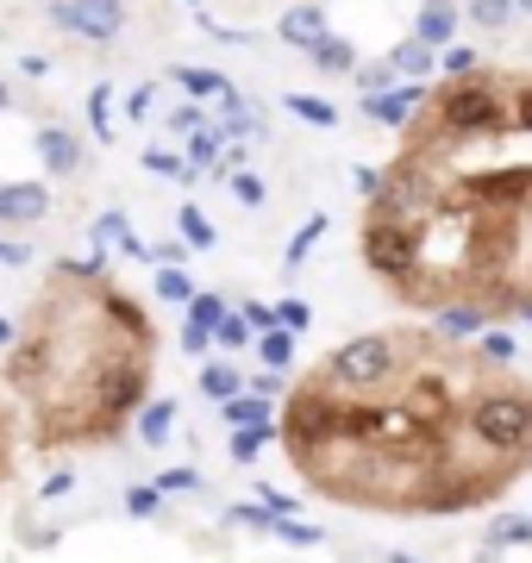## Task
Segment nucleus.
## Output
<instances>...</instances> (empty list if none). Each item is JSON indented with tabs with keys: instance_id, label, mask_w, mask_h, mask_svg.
<instances>
[{
	"instance_id": "1",
	"label": "nucleus",
	"mask_w": 532,
	"mask_h": 563,
	"mask_svg": "<svg viewBox=\"0 0 532 563\" xmlns=\"http://www.w3.org/2000/svg\"><path fill=\"white\" fill-rule=\"evenodd\" d=\"M464 420H470L476 444H489L501 457H532V395L513 388L508 376H483Z\"/></svg>"
},
{
	"instance_id": "2",
	"label": "nucleus",
	"mask_w": 532,
	"mask_h": 563,
	"mask_svg": "<svg viewBox=\"0 0 532 563\" xmlns=\"http://www.w3.org/2000/svg\"><path fill=\"white\" fill-rule=\"evenodd\" d=\"M508 125L513 113L501 107V88H489L483 76H457L432 101V132L439 139H501Z\"/></svg>"
},
{
	"instance_id": "3",
	"label": "nucleus",
	"mask_w": 532,
	"mask_h": 563,
	"mask_svg": "<svg viewBox=\"0 0 532 563\" xmlns=\"http://www.w3.org/2000/svg\"><path fill=\"white\" fill-rule=\"evenodd\" d=\"M313 376H326L332 388H383L395 376V332H364L345 339Z\"/></svg>"
},
{
	"instance_id": "4",
	"label": "nucleus",
	"mask_w": 532,
	"mask_h": 563,
	"mask_svg": "<svg viewBox=\"0 0 532 563\" xmlns=\"http://www.w3.org/2000/svg\"><path fill=\"white\" fill-rule=\"evenodd\" d=\"M364 263H369L383 282L408 288L413 269H420V232H413V225H395V220H376V213H369V220H364Z\"/></svg>"
},
{
	"instance_id": "5",
	"label": "nucleus",
	"mask_w": 532,
	"mask_h": 563,
	"mask_svg": "<svg viewBox=\"0 0 532 563\" xmlns=\"http://www.w3.org/2000/svg\"><path fill=\"white\" fill-rule=\"evenodd\" d=\"M51 20L88 44H113L125 25V0H63V7H51Z\"/></svg>"
},
{
	"instance_id": "6",
	"label": "nucleus",
	"mask_w": 532,
	"mask_h": 563,
	"mask_svg": "<svg viewBox=\"0 0 532 563\" xmlns=\"http://www.w3.org/2000/svg\"><path fill=\"white\" fill-rule=\"evenodd\" d=\"M420 101H426V81H395L389 95H357V107L383 125H408L420 113Z\"/></svg>"
},
{
	"instance_id": "7",
	"label": "nucleus",
	"mask_w": 532,
	"mask_h": 563,
	"mask_svg": "<svg viewBox=\"0 0 532 563\" xmlns=\"http://www.w3.org/2000/svg\"><path fill=\"white\" fill-rule=\"evenodd\" d=\"M51 213V188L38 181H0V220H44Z\"/></svg>"
},
{
	"instance_id": "8",
	"label": "nucleus",
	"mask_w": 532,
	"mask_h": 563,
	"mask_svg": "<svg viewBox=\"0 0 532 563\" xmlns=\"http://www.w3.org/2000/svg\"><path fill=\"white\" fill-rule=\"evenodd\" d=\"M38 157L51 176H76L82 169V144H76V132H63V125H44L38 132Z\"/></svg>"
},
{
	"instance_id": "9",
	"label": "nucleus",
	"mask_w": 532,
	"mask_h": 563,
	"mask_svg": "<svg viewBox=\"0 0 532 563\" xmlns=\"http://www.w3.org/2000/svg\"><path fill=\"white\" fill-rule=\"evenodd\" d=\"M451 32H457V7H451V0H426L420 20H413V38H426L432 51H439V44H451Z\"/></svg>"
},
{
	"instance_id": "10",
	"label": "nucleus",
	"mask_w": 532,
	"mask_h": 563,
	"mask_svg": "<svg viewBox=\"0 0 532 563\" xmlns=\"http://www.w3.org/2000/svg\"><path fill=\"white\" fill-rule=\"evenodd\" d=\"M320 32H326V13H320V7H288L282 25H276V38H282V44H301V51H308Z\"/></svg>"
},
{
	"instance_id": "11",
	"label": "nucleus",
	"mask_w": 532,
	"mask_h": 563,
	"mask_svg": "<svg viewBox=\"0 0 532 563\" xmlns=\"http://www.w3.org/2000/svg\"><path fill=\"white\" fill-rule=\"evenodd\" d=\"M169 76H176V88H188L195 101H220L225 88H232V81H225L220 69H201V63H176Z\"/></svg>"
},
{
	"instance_id": "12",
	"label": "nucleus",
	"mask_w": 532,
	"mask_h": 563,
	"mask_svg": "<svg viewBox=\"0 0 532 563\" xmlns=\"http://www.w3.org/2000/svg\"><path fill=\"white\" fill-rule=\"evenodd\" d=\"M308 57H313V69H326V76H351V69H357V51H351L345 38H332V32H320V38L308 44Z\"/></svg>"
},
{
	"instance_id": "13",
	"label": "nucleus",
	"mask_w": 532,
	"mask_h": 563,
	"mask_svg": "<svg viewBox=\"0 0 532 563\" xmlns=\"http://www.w3.org/2000/svg\"><path fill=\"white\" fill-rule=\"evenodd\" d=\"M176 432V401H144L138 407V444H164Z\"/></svg>"
},
{
	"instance_id": "14",
	"label": "nucleus",
	"mask_w": 532,
	"mask_h": 563,
	"mask_svg": "<svg viewBox=\"0 0 532 563\" xmlns=\"http://www.w3.org/2000/svg\"><path fill=\"white\" fill-rule=\"evenodd\" d=\"M395 69H401L408 81H426L432 69H439V57H432L426 38H408V44H395Z\"/></svg>"
},
{
	"instance_id": "15",
	"label": "nucleus",
	"mask_w": 532,
	"mask_h": 563,
	"mask_svg": "<svg viewBox=\"0 0 532 563\" xmlns=\"http://www.w3.org/2000/svg\"><path fill=\"white\" fill-rule=\"evenodd\" d=\"M351 76H357V88H364V95H389L395 81H408V76H401V69H395V57L357 63V69H351Z\"/></svg>"
},
{
	"instance_id": "16",
	"label": "nucleus",
	"mask_w": 532,
	"mask_h": 563,
	"mask_svg": "<svg viewBox=\"0 0 532 563\" xmlns=\"http://www.w3.org/2000/svg\"><path fill=\"white\" fill-rule=\"evenodd\" d=\"M282 107L295 113V120L320 125V132H332V125H339V107H332V101H313V95H282Z\"/></svg>"
},
{
	"instance_id": "17",
	"label": "nucleus",
	"mask_w": 532,
	"mask_h": 563,
	"mask_svg": "<svg viewBox=\"0 0 532 563\" xmlns=\"http://www.w3.org/2000/svg\"><path fill=\"white\" fill-rule=\"evenodd\" d=\"M220 132L225 139H251V132H257V120H251L245 101H239V88H225L220 95Z\"/></svg>"
},
{
	"instance_id": "18",
	"label": "nucleus",
	"mask_w": 532,
	"mask_h": 563,
	"mask_svg": "<svg viewBox=\"0 0 532 563\" xmlns=\"http://www.w3.org/2000/svg\"><path fill=\"white\" fill-rule=\"evenodd\" d=\"M239 388H245V383H239V369H232V363H207V369H201V395H207V401H232Z\"/></svg>"
},
{
	"instance_id": "19",
	"label": "nucleus",
	"mask_w": 532,
	"mask_h": 563,
	"mask_svg": "<svg viewBox=\"0 0 532 563\" xmlns=\"http://www.w3.org/2000/svg\"><path fill=\"white\" fill-rule=\"evenodd\" d=\"M220 407H225V426H264L269 420L264 395H232V401H220Z\"/></svg>"
},
{
	"instance_id": "20",
	"label": "nucleus",
	"mask_w": 532,
	"mask_h": 563,
	"mask_svg": "<svg viewBox=\"0 0 532 563\" xmlns=\"http://www.w3.org/2000/svg\"><path fill=\"white\" fill-rule=\"evenodd\" d=\"M489 544H532V514H501L489 526Z\"/></svg>"
},
{
	"instance_id": "21",
	"label": "nucleus",
	"mask_w": 532,
	"mask_h": 563,
	"mask_svg": "<svg viewBox=\"0 0 532 563\" xmlns=\"http://www.w3.org/2000/svg\"><path fill=\"white\" fill-rule=\"evenodd\" d=\"M176 225H182V239L188 244H195V251H207V244H213V225H207V213H201V207H176Z\"/></svg>"
},
{
	"instance_id": "22",
	"label": "nucleus",
	"mask_w": 532,
	"mask_h": 563,
	"mask_svg": "<svg viewBox=\"0 0 532 563\" xmlns=\"http://www.w3.org/2000/svg\"><path fill=\"white\" fill-rule=\"evenodd\" d=\"M257 351H264L269 369H288V357H295V339H288V325H269L264 339H257Z\"/></svg>"
},
{
	"instance_id": "23",
	"label": "nucleus",
	"mask_w": 532,
	"mask_h": 563,
	"mask_svg": "<svg viewBox=\"0 0 532 563\" xmlns=\"http://www.w3.org/2000/svg\"><path fill=\"white\" fill-rule=\"evenodd\" d=\"M157 295H164V301H195V282H188L182 263H164V269H157Z\"/></svg>"
},
{
	"instance_id": "24",
	"label": "nucleus",
	"mask_w": 532,
	"mask_h": 563,
	"mask_svg": "<svg viewBox=\"0 0 532 563\" xmlns=\"http://www.w3.org/2000/svg\"><path fill=\"white\" fill-rule=\"evenodd\" d=\"M220 144H225L220 125H201V132H188V163H195V169H201V163H213V157H220Z\"/></svg>"
},
{
	"instance_id": "25",
	"label": "nucleus",
	"mask_w": 532,
	"mask_h": 563,
	"mask_svg": "<svg viewBox=\"0 0 532 563\" xmlns=\"http://www.w3.org/2000/svg\"><path fill=\"white\" fill-rule=\"evenodd\" d=\"M269 439H276V432H269V420H264V426H239V432H232V457H239V463H251V457H257V451H264Z\"/></svg>"
},
{
	"instance_id": "26",
	"label": "nucleus",
	"mask_w": 532,
	"mask_h": 563,
	"mask_svg": "<svg viewBox=\"0 0 532 563\" xmlns=\"http://www.w3.org/2000/svg\"><path fill=\"white\" fill-rule=\"evenodd\" d=\"M513 13H520L513 0H470V20H476V25H489V32H501Z\"/></svg>"
},
{
	"instance_id": "27",
	"label": "nucleus",
	"mask_w": 532,
	"mask_h": 563,
	"mask_svg": "<svg viewBox=\"0 0 532 563\" xmlns=\"http://www.w3.org/2000/svg\"><path fill=\"white\" fill-rule=\"evenodd\" d=\"M144 169H151V176H176V181L195 176V163L176 157V151H144Z\"/></svg>"
},
{
	"instance_id": "28",
	"label": "nucleus",
	"mask_w": 532,
	"mask_h": 563,
	"mask_svg": "<svg viewBox=\"0 0 532 563\" xmlns=\"http://www.w3.org/2000/svg\"><path fill=\"white\" fill-rule=\"evenodd\" d=\"M269 532H276L282 544H295V551H308V544H320V532H313V526H301L295 514H276V526H269Z\"/></svg>"
},
{
	"instance_id": "29",
	"label": "nucleus",
	"mask_w": 532,
	"mask_h": 563,
	"mask_svg": "<svg viewBox=\"0 0 532 563\" xmlns=\"http://www.w3.org/2000/svg\"><path fill=\"white\" fill-rule=\"evenodd\" d=\"M251 332H257V325H251L245 313H220V325H213V339H220L225 351H239V344H251Z\"/></svg>"
},
{
	"instance_id": "30",
	"label": "nucleus",
	"mask_w": 532,
	"mask_h": 563,
	"mask_svg": "<svg viewBox=\"0 0 532 563\" xmlns=\"http://www.w3.org/2000/svg\"><path fill=\"white\" fill-rule=\"evenodd\" d=\"M320 239H326V213H313V220L301 225L295 239H288V263H301V257H308V251H313V244H320Z\"/></svg>"
},
{
	"instance_id": "31",
	"label": "nucleus",
	"mask_w": 532,
	"mask_h": 563,
	"mask_svg": "<svg viewBox=\"0 0 532 563\" xmlns=\"http://www.w3.org/2000/svg\"><path fill=\"white\" fill-rule=\"evenodd\" d=\"M220 313H225L220 295H195V301H188V325H201V332H213V325H220Z\"/></svg>"
},
{
	"instance_id": "32",
	"label": "nucleus",
	"mask_w": 532,
	"mask_h": 563,
	"mask_svg": "<svg viewBox=\"0 0 532 563\" xmlns=\"http://www.w3.org/2000/svg\"><path fill=\"white\" fill-rule=\"evenodd\" d=\"M157 501H164V488H157V483H151V488H125V514H132V520H151Z\"/></svg>"
},
{
	"instance_id": "33",
	"label": "nucleus",
	"mask_w": 532,
	"mask_h": 563,
	"mask_svg": "<svg viewBox=\"0 0 532 563\" xmlns=\"http://www.w3.org/2000/svg\"><path fill=\"white\" fill-rule=\"evenodd\" d=\"M88 120H95V132H113V88H95V95H88Z\"/></svg>"
},
{
	"instance_id": "34",
	"label": "nucleus",
	"mask_w": 532,
	"mask_h": 563,
	"mask_svg": "<svg viewBox=\"0 0 532 563\" xmlns=\"http://www.w3.org/2000/svg\"><path fill=\"white\" fill-rule=\"evenodd\" d=\"M125 239H132L125 213H101V220H95V244H125Z\"/></svg>"
},
{
	"instance_id": "35",
	"label": "nucleus",
	"mask_w": 532,
	"mask_h": 563,
	"mask_svg": "<svg viewBox=\"0 0 532 563\" xmlns=\"http://www.w3.org/2000/svg\"><path fill=\"white\" fill-rule=\"evenodd\" d=\"M157 488H164V495H188V488H201V470H164V476H157Z\"/></svg>"
},
{
	"instance_id": "36",
	"label": "nucleus",
	"mask_w": 532,
	"mask_h": 563,
	"mask_svg": "<svg viewBox=\"0 0 532 563\" xmlns=\"http://www.w3.org/2000/svg\"><path fill=\"white\" fill-rule=\"evenodd\" d=\"M232 195H239L245 207H264V181L251 176V169H232Z\"/></svg>"
},
{
	"instance_id": "37",
	"label": "nucleus",
	"mask_w": 532,
	"mask_h": 563,
	"mask_svg": "<svg viewBox=\"0 0 532 563\" xmlns=\"http://www.w3.org/2000/svg\"><path fill=\"white\" fill-rule=\"evenodd\" d=\"M445 76H451V81H457V76H476V51H470V44H451V51H445Z\"/></svg>"
},
{
	"instance_id": "38",
	"label": "nucleus",
	"mask_w": 532,
	"mask_h": 563,
	"mask_svg": "<svg viewBox=\"0 0 532 563\" xmlns=\"http://www.w3.org/2000/svg\"><path fill=\"white\" fill-rule=\"evenodd\" d=\"M476 351H483L489 363H508L513 357V339H508V332H483V339H476Z\"/></svg>"
},
{
	"instance_id": "39",
	"label": "nucleus",
	"mask_w": 532,
	"mask_h": 563,
	"mask_svg": "<svg viewBox=\"0 0 532 563\" xmlns=\"http://www.w3.org/2000/svg\"><path fill=\"white\" fill-rule=\"evenodd\" d=\"M225 520H239V526H257V532H269V526H276V514H269V507H232Z\"/></svg>"
},
{
	"instance_id": "40",
	"label": "nucleus",
	"mask_w": 532,
	"mask_h": 563,
	"mask_svg": "<svg viewBox=\"0 0 532 563\" xmlns=\"http://www.w3.org/2000/svg\"><path fill=\"white\" fill-rule=\"evenodd\" d=\"M513 132H532V81L513 95Z\"/></svg>"
},
{
	"instance_id": "41",
	"label": "nucleus",
	"mask_w": 532,
	"mask_h": 563,
	"mask_svg": "<svg viewBox=\"0 0 532 563\" xmlns=\"http://www.w3.org/2000/svg\"><path fill=\"white\" fill-rule=\"evenodd\" d=\"M276 325L301 332V325H308V307H301V301H282V307H276Z\"/></svg>"
},
{
	"instance_id": "42",
	"label": "nucleus",
	"mask_w": 532,
	"mask_h": 563,
	"mask_svg": "<svg viewBox=\"0 0 532 563\" xmlns=\"http://www.w3.org/2000/svg\"><path fill=\"white\" fill-rule=\"evenodd\" d=\"M351 181H357V195H376V188H383V176H376L369 163H357V169H351Z\"/></svg>"
},
{
	"instance_id": "43",
	"label": "nucleus",
	"mask_w": 532,
	"mask_h": 563,
	"mask_svg": "<svg viewBox=\"0 0 532 563\" xmlns=\"http://www.w3.org/2000/svg\"><path fill=\"white\" fill-rule=\"evenodd\" d=\"M169 125H176V132H201V107H176V120H169Z\"/></svg>"
},
{
	"instance_id": "44",
	"label": "nucleus",
	"mask_w": 532,
	"mask_h": 563,
	"mask_svg": "<svg viewBox=\"0 0 532 563\" xmlns=\"http://www.w3.org/2000/svg\"><path fill=\"white\" fill-rule=\"evenodd\" d=\"M245 320L257 325V332H269V325H276V307H264V301H251V307H245Z\"/></svg>"
},
{
	"instance_id": "45",
	"label": "nucleus",
	"mask_w": 532,
	"mask_h": 563,
	"mask_svg": "<svg viewBox=\"0 0 532 563\" xmlns=\"http://www.w3.org/2000/svg\"><path fill=\"white\" fill-rule=\"evenodd\" d=\"M69 488H76V476H69V470H57V476L44 483V501H57V495H69Z\"/></svg>"
},
{
	"instance_id": "46",
	"label": "nucleus",
	"mask_w": 532,
	"mask_h": 563,
	"mask_svg": "<svg viewBox=\"0 0 532 563\" xmlns=\"http://www.w3.org/2000/svg\"><path fill=\"white\" fill-rule=\"evenodd\" d=\"M125 113H132V120H138V113H151V88H132V95H125Z\"/></svg>"
},
{
	"instance_id": "47",
	"label": "nucleus",
	"mask_w": 532,
	"mask_h": 563,
	"mask_svg": "<svg viewBox=\"0 0 532 563\" xmlns=\"http://www.w3.org/2000/svg\"><path fill=\"white\" fill-rule=\"evenodd\" d=\"M0 263H13V269H25V244H13V239H0Z\"/></svg>"
},
{
	"instance_id": "48",
	"label": "nucleus",
	"mask_w": 532,
	"mask_h": 563,
	"mask_svg": "<svg viewBox=\"0 0 532 563\" xmlns=\"http://www.w3.org/2000/svg\"><path fill=\"white\" fill-rule=\"evenodd\" d=\"M207 339H213V332H201V325H182V351H207Z\"/></svg>"
},
{
	"instance_id": "49",
	"label": "nucleus",
	"mask_w": 532,
	"mask_h": 563,
	"mask_svg": "<svg viewBox=\"0 0 532 563\" xmlns=\"http://www.w3.org/2000/svg\"><path fill=\"white\" fill-rule=\"evenodd\" d=\"M264 507H269V514H295V501H288V495H276V488H264Z\"/></svg>"
},
{
	"instance_id": "50",
	"label": "nucleus",
	"mask_w": 532,
	"mask_h": 563,
	"mask_svg": "<svg viewBox=\"0 0 532 563\" xmlns=\"http://www.w3.org/2000/svg\"><path fill=\"white\" fill-rule=\"evenodd\" d=\"M0 113H13V88L7 81H0Z\"/></svg>"
},
{
	"instance_id": "51",
	"label": "nucleus",
	"mask_w": 532,
	"mask_h": 563,
	"mask_svg": "<svg viewBox=\"0 0 532 563\" xmlns=\"http://www.w3.org/2000/svg\"><path fill=\"white\" fill-rule=\"evenodd\" d=\"M0 451H7V413H0ZM0 470H7V463H0Z\"/></svg>"
},
{
	"instance_id": "52",
	"label": "nucleus",
	"mask_w": 532,
	"mask_h": 563,
	"mask_svg": "<svg viewBox=\"0 0 532 563\" xmlns=\"http://www.w3.org/2000/svg\"><path fill=\"white\" fill-rule=\"evenodd\" d=\"M7 339H13V325H7V320H0V344H7Z\"/></svg>"
},
{
	"instance_id": "53",
	"label": "nucleus",
	"mask_w": 532,
	"mask_h": 563,
	"mask_svg": "<svg viewBox=\"0 0 532 563\" xmlns=\"http://www.w3.org/2000/svg\"><path fill=\"white\" fill-rule=\"evenodd\" d=\"M513 7H520V13H527V20H532V0H513Z\"/></svg>"
},
{
	"instance_id": "54",
	"label": "nucleus",
	"mask_w": 532,
	"mask_h": 563,
	"mask_svg": "<svg viewBox=\"0 0 532 563\" xmlns=\"http://www.w3.org/2000/svg\"><path fill=\"white\" fill-rule=\"evenodd\" d=\"M527 325H532V301H527Z\"/></svg>"
},
{
	"instance_id": "55",
	"label": "nucleus",
	"mask_w": 532,
	"mask_h": 563,
	"mask_svg": "<svg viewBox=\"0 0 532 563\" xmlns=\"http://www.w3.org/2000/svg\"><path fill=\"white\" fill-rule=\"evenodd\" d=\"M389 563H413V558H389Z\"/></svg>"
},
{
	"instance_id": "56",
	"label": "nucleus",
	"mask_w": 532,
	"mask_h": 563,
	"mask_svg": "<svg viewBox=\"0 0 532 563\" xmlns=\"http://www.w3.org/2000/svg\"><path fill=\"white\" fill-rule=\"evenodd\" d=\"M188 7H195V0H188Z\"/></svg>"
}]
</instances>
